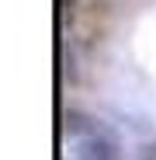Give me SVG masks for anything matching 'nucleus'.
I'll list each match as a JSON object with an SVG mask.
<instances>
[{
  "instance_id": "1",
  "label": "nucleus",
  "mask_w": 156,
  "mask_h": 160,
  "mask_svg": "<svg viewBox=\"0 0 156 160\" xmlns=\"http://www.w3.org/2000/svg\"><path fill=\"white\" fill-rule=\"evenodd\" d=\"M66 153L69 160H121L118 139L104 125L83 115L66 118Z\"/></svg>"
}]
</instances>
